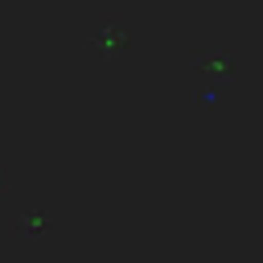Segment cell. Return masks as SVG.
I'll use <instances>...</instances> for the list:
<instances>
[{
  "label": "cell",
  "mask_w": 263,
  "mask_h": 263,
  "mask_svg": "<svg viewBox=\"0 0 263 263\" xmlns=\"http://www.w3.org/2000/svg\"><path fill=\"white\" fill-rule=\"evenodd\" d=\"M95 45L103 49V53H119V45H123V37L115 33V37H95Z\"/></svg>",
  "instance_id": "cell-1"
},
{
  "label": "cell",
  "mask_w": 263,
  "mask_h": 263,
  "mask_svg": "<svg viewBox=\"0 0 263 263\" xmlns=\"http://www.w3.org/2000/svg\"><path fill=\"white\" fill-rule=\"evenodd\" d=\"M0 185H4V177H0Z\"/></svg>",
  "instance_id": "cell-2"
}]
</instances>
